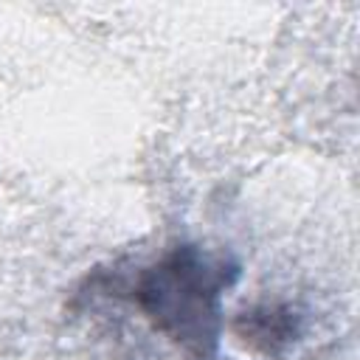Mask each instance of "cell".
Masks as SVG:
<instances>
[{"label": "cell", "instance_id": "1", "mask_svg": "<svg viewBox=\"0 0 360 360\" xmlns=\"http://www.w3.org/2000/svg\"><path fill=\"white\" fill-rule=\"evenodd\" d=\"M236 278L239 264L231 256L174 245L135 273L129 298L166 338L194 354H211L222 329V298Z\"/></svg>", "mask_w": 360, "mask_h": 360}]
</instances>
